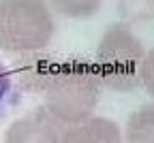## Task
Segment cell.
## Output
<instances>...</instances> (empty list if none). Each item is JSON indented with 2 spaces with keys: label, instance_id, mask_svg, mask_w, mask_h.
Listing matches in <instances>:
<instances>
[{
  "label": "cell",
  "instance_id": "1",
  "mask_svg": "<svg viewBox=\"0 0 154 143\" xmlns=\"http://www.w3.org/2000/svg\"><path fill=\"white\" fill-rule=\"evenodd\" d=\"M17 79L22 90L43 98V109L62 128L90 117L103 92L94 64L82 58L58 60L38 51L26 53Z\"/></svg>",
  "mask_w": 154,
  "mask_h": 143
},
{
  "label": "cell",
  "instance_id": "2",
  "mask_svg": "<svg viewBox=\"0 0 154 143\" xmlns=\"http://www.w3.org/2000/svg\"><path fill=\"white\" fill-rule=\"evenodd\" d=\"M146 49L141 38L124 22L109 24L101 34L94 53V68L101 84L116 92H133L141 86Z\"/></svg>",
  "mask_w": 154,
  "mask_h": 143
},
{
  "label": "cell",
  "instance_id": "3",
  "mask_svg": "<svg viewBox=\"0 0 154 143\" xmlns=\"http://www.w3.org/2000/svg\"><path fill=\"white\" fill-rule=\"evenodd\" d=\"M54 34L56 22L47 0H0V51L36 53Z\"/></svg>",
  "mask_w": 154,
  "mask_h": 143
},
{
  "label": "cell",
  "instance_id": "4",
  "mask_svg": "<svg viewBox=\"0 0 154 143\" xmlns=\"http://www.w3.org/2000/svg\"><path fill=\"white\" fill-rule=\"evenodd\" d=\"M62 126L45 111H28L13 120L7 132L5 143H62Z\"/></svg>",
  "mask_w": 154,
  "mask_h": 143
},
{
  "label": "cell",
  "instance_id": "5",
  "mask_svg": "<svg viewBox=\"0 0 154 143\" xmlns=\"http://www.w3.org/2000/svg\"><path fill=\"white\" fill-rule=\"evenodd\" d=\"M62 143H124V132L113 120L90 115L62 128Z\"/></svg>",
  "mask_w": 154,
  "mask_h": 143
},
{
  "label": "cell",
  "instance_id": "6",
  "mask_svg": "<svg viewBox=\"0 0 154 143\" xmlns=\"http://www.w3.org/2000/svg\"><path fill=\"white\" fill-rule=\"evenodd\" d=\"M126 143H154V103L135 109L124 126Z\"/></svg>",
  "mask_w": 154,
  "mask_h": 143
},
{
  "label": "cell",
  "instance_id": "7",
  "mask_svg": "<svg viewBox=\"0 0 154 143\" xmlns=\"http://www.w3.org/2000/svg\"><path fill=\"white\" fill-rule=\"evenodd\" d=\"M116 11L128 26L154 22V0H118Z\"/></svg>",
  "mask_w": 154,
  "mask_h": 143
},
{
  "label": "cell",
  "instance_id": "8",
  "mask_svg": "<svg viewBox=\"0 0 154 143\" xmlns=\"http://www.w3.org/2000/svg\"><path fill=\"white\" fill-rule=\"evenodd\" d=\"M49 7L56 9L64 17H73V19H84L90 17L99 11L103 0H49Z\"/></svg>",
  "mask_w": 154,
  "mask_h": 143
},
{
  "label": "cell",
  "instance_id": "9",
  "mask_svg": "<svg viewBox=\"0 0 154 143\" xmlns=\"http://www.w3.org/2000/svg\"><path fill=\"white\" fill-rule=\"evenodd\" d=\"M141 88H146V92L154 98V47L146 51L141 64Z\"/></svg>",
  "mask_w": 154,
  "mask_h": 143
},
{
  "label": "cell",
  "instance_id": "10",
  "mask_svg": "<svg viewBox=\"0 0 154 143\" xmlns=\"http://www.w3.org/2000/svg\"><path fill=\"white\" fill-rule=\"evenodd\" d=\"M11 86H13V77H11L9 68L2 64V60H0V107H2L5 98L9 96V92H11Z\"/></svg>",
  "mask_w": 154,
  "mask_h": 143
}]
</instances>
